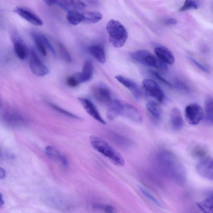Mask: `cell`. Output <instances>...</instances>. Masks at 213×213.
<instances>
[{"label":"cell","instance_id":"cell-1","mask_svg":"<svg viewBox=\"0 0 213 213\" xmlns=\"http://www.w3.org/2000/svg\"><path fill=\"white\" fill-rule=\"evenodd\" d=\"M156 160L159 168L166 175L176 180L184 179V168L173 154L168 151H160L156 155Z\"/></svg>","mask_w":213,"mask_h":213},{"label":"cell","instance_id":"cell-2","mask_svg":"<svg viewBox=\"0 0 213 213\" xmlns=\"http://www.w3.org/2000/svg\"><path fill=\"white\" fill-rule=\"evenodd\" d=\"M90 143L95 150L103 154L117 166H123L125 161L122 155L106 141L97 136H91Z\"/></svg>","mask_w":213,"mask_h":213},{"label":"cell","instance_id":"cell-3","mask_svg":"<svg viewBox=\"0 0 213 213\" xmlns=\"http://www.w3.org/2000/svg\"><path fill=\"white\" fill-rule=\"evenodd\" d=\"M106 30L109 41L116 48L123 47L128 38V32L120 22L112 19L107 24Z\"/></svg>","mask_w":213,"mask_h":213},{"label":"cell","instance_id":"cell-4","mask_svg":"<svg viewBox=\"0 0 213 213\" xmlns=\"http://www.w3.org/2000/svg\"><path fill=\"white\" fill-rule=\"evenodd\" d=\"M130 57L133 61L145 66H152L159 69H167V65L156 59L150 52L145 50H139L131 52Z\"/></svg>","mask_w":213,"mask_h":213},{"label":"cell","instance_id":"cell-5","mask_svg":"<svg viewBox=\"0 0 213 213\" xmlns=\"http://www.w3.org/2000/svg\"><path fill=\"white\" fill-rule=\"evenodd\" d=\"M93 95L95 99L102 104L107 105L115 99L110 89L103 84H99L92 88Z\"/></svg>","mask_w":213,"mask_h":213},{"label":"cell","instance_id":"cell-6","mask_svg":"<svg viewBox=\"0 0 213 213\" xmlns=\"http://www.w3.org/2000/svg\"><path fill=\"white\" fill-rule=\"evenodd\" d=\"M142 85L149 96L154 99L158 103H163L165 96L163 91L155 81L150 79H145L142 82Z\"/></svg>","mask_w":213,"mask_h":213},{"label":"cell","instance_id":"cell-7","mask_svg":"<svg viewBox=\"0 0 213 213\" xmlns=\"http://www.w3.org/2000/svg\"><path fill=\"white\" fill-rule=\"evenodd\" d=\"M185 116L188 123L192 126H196L203 119V110L198 104H190L186 107Z\"/></svg>","mask_w":213,"mask_h":213},{"label":"cell","instance_id":"cell-8","mask_svg":"<svg viewBox=\"0 0 213 213\" xmlns=\"http://www.w3.org/2000/svg\"><path fill=\"white\" fill-rule=\"evenodd\" d=\"M29 65L31 71L37 76H44L49 73V69L40 60L34 50L31 52Z\"/></svg>","mask_w":213,"mask_h":213},{"label":"cell","instance_id":"cell-9","mask_svg":"<svg viewBox=\"0 0 213 213\" xmlns=\"http://www.w3.org/2000/svg\"><path fill=\"white\" fill-rule=\"evenodd\" d=\"M11 38L15 54L19 59L24 60L27 57L29 52L27 46L16 31L12 32Z\"/></svg>","mask_w":213,"mask_h":213},{"label":"cell","instance_id":"cell-10","mask_svg":"<svg viewBox=\"0 0 213 213\" xmlns=\"http://www.w3.org/2000/svg\"><path fill=\"white\" fill-rule=\"evenodd\" d=\"M196 169L199 174L202 177L209 180H213L212 158L210 157L203 158L197 164Z\"/></svg>","mask_w":213,"mask_h":213},{"label":"cell","instance_id":"cell-11","mask_svg":"<svg viewBox=\"0 0 213 213\" xmlns=\"http://www.w3.org/2000/svg\"><path fill=\"white\" fill-rule=\"evenodd\" d=\"M120 116H123L138 124L142 123V115L138 109L132 105L127 104L123 103Z\"/></svg>","mask_w":213,"mask_h":213},{"label":"cell","instance_id":"cell-12","mask_svg":"<svg viewBox=\"0 0 213 213\" xmlns=\"http://www.w3.org/2000/svg\"><path fill=\"white\" fill-rule=\"evenodd\" d=\"M115 77L121 84L130 91L135 100H140L142 96L141 91L139 86L135 81L121 75H117Z\"/></svg>","mask_w":213,"mask_h":213},{"label":"cell","instance_id":"cell-13","mask_svg":"<svg viewBox=\"0 0 213 213\" xmlns=\"http://www.w3.org/2000/svg\"><path fill=\"white\" fill-rule=\"evenodd\" d=\"M79 100L86 112L90 115L101 124L105 125V121L103 119L96 107L90 100L83 98H80Z\"/></svg>","mask_w":213,"mask_h":213},{"label":"cell","instance_id":"cell-14","mask_svg":"<svg viewBox=\"0 0 213 213\" xmlns=\"http://www.w3.org/2000/svg\"><path fill=\"white\" fill-rule=\"evenodd\" d=\"M15 12L19 16L27 22L36 26H41L43 24V21L38 16L33 12L24 8L18 7Z\"/></svg>","mask_w":213,"mask_h":213},{"label":"cell","instance_id":"cell-15","mask_svg":"<svg viewBox=\"0 0 213 213\" xmlns=\"http://www.w3.org/2000/svg\"><path fill=\"white\" fill-rule=\"evenodd\" d=\"M45 153L49 158L60 162L62 166L67 167L68 166L69 161L67 157L62 154L55 147L47 146L45 149Z\"/></svg>","mask_w":213,"mask_h":213},{"label":"cell","instance_id":"cell-16","mask_svg":"<svg viewBox=\"0 0 213 213\" xmlns=\"http://www.w3.org/2000/svg\"><path fill=\"white\" fill-rule=\"evenodd\" d=\"M154 52L159 60L166 64L172 65L175 62L173 53L167 47L157 46L154 49Z\"/></svg>","mask_w":213,"mask_h":213},{"label":"cell","instance_id":"cell-17","mask_svg":"<svg viewBox=\"0 0 213 213\" xmlns=\"http://www.w3.org/2000/svg\"><path fill=\"white\" fill-rule=\"evenodd\" d=\"M55 5L67 11L83 10L86 7L85 4L80 1H57Z\"/></svg>","mask_w":213,"mask_h":213},{"label":"cell","instance_id":"cell-18","mask_svg":"<svg viewBox=\"0 0 213 213\" xmlns=\"http://www.w3.org/2000/svg\"><path fill=\"white\" fill-rule=\"evenodd\" d=\"M170 123L174 130H179L184 126V120L180 110L177 108H174L170 113Z\"/></svg>","mask_w":213,"mask_h":213},{"label":"cell","instance_id":"cell-19","mask_svg":"<svg viewBox=\"0 0 213 213\" xmlns=\"http://www.w3.org/2000/svg\"><path fill=\"white\" fill-rule=\"evenodd\" d=\"M212 98L208 97L205 101L204 112L203 119L205 123L209 126H212L213 123V107Z\"/></svg>","mask_w":213,"mask_h":213},{"label":"cell","instance_id":"cell-20","mask_svg":"<svg viewBox=\"0 0 213 213\" xmlns=\"http://www.w3.org/2000/svg\"><path fill=\"white\" fill-rule=\"evenodd\" d=\"M89 51L93 57L101 63H104L105 62L106 57L105 50L101 45H91L89 47Z\"/></svg>","mask_w":213,"mask_h":213},{"label":"cell","instance_id":"cell-21","mask_svg":"<svg viewBox=\"0 0 213 213\" xmlns=\"http://www.w3.org/2000/svg\"><path fill=\"white\" fill-rule=\"evenodd\" d=\"M94 72V67L90 60H86L84 64L82 72H80L82 82H87L92 78Z\"/></svg>","mask_w":213,"mask_h":213},{"label":"cell","instance_id":"cell-22","mask_svg":"<svg viewBox=\"0 0 213 213\" xmlns=\"http://www.w3.org/2000/svg\"><path fill=\"white\" fill-rule=\"evenodd\" d=\"M4 120L7 124L12 126H19L24 123V119L22 116L16 113H8L4 116Z\"/></svg>","mask_w":213,"mask_h":213},{"label":"cell","instance_id":"cell-23","mask_svg":"<svg viewBox=\"0 0 213 213\" xmlns=\"http://www.w3.org/2000/svg\"><path fill=\"white\" fill-rule=\"evenodd\" d=\"M82 23L85 24H95L103 19V15L98 11H89L82 14Z\"/></svg>","mask_w":213,"mask_h":213},{"label":"cell","instance_id":"cell-24","mask_svg":"<svg viewBox=\"0 0 213 213\" xmlns=\"http://www.w3.org/2000/svg\"><path fill=\"white\" fill-rule=\"evenodd\" d=\"M146 108L149 114L154 119H159L162 115V111L159 103L155 101H149L146 104Z\"/></svg>","mask_w":213,"mask_h":213},{"label":"cell","instance_id":"cell-25","mask_svg":"<svg viewBox=\"0 0 213 213\" xmlns=\"http://www.w3.org/2000/svg\"><path fill=\"white\" fill-rule=\"evenodd\" d=\"M197 204L203 213H213L212 193L208 196L205 199L197 203Z\"/></svg>","mask_w":213,"mask_h":213},{"label":"cell","instance_id":"cell-26","mask_svg":"<svg viewBox=\"0 0 213 213\" xmlns=\"http://www.w3.org/2000/svg\"><path fill=\"white\" fill-rule=\"evenodd\" d=\"M67 21L72 25L77 26L82 23L83 16L82 14L76 11H70L67 12L66 16Z\"/></svg>","mask_w":213,"mask_h":213},{"label":"cell","instance_id":"cell-27","mask_svg":"<svg viewBox=\"0 0 213 213\" xmlns=\"http://www.w3.org/2000/svg\"><path fill=\"white\" fill-rule=\"evenodd\" d=\"M32 36L36 47L41 54L43 56H46L47 54V50L42 38V35L34 33L32 34Z\"/></svg>","mask_w":213,"mask_h":213},{"label":"cell","instance_id":"cell-28","mask_svg":"<svg viewBox=\"0 0 213 213\" xmlns=\"http://www.w3.org/2000/svg\"><path fill=\"white\" fill-rule=\"evenodd\" d=\"M82 83L80 72L75 73L67 79V84L69 86L71 87H76Z\"/></svg>","mask_w":213,"mask_h":213},{"label":"cell","instance_id":"cell-29","mask_svg":"<svg viewBox=\"0 0 213 213\" xmlns=\"http://www.w3.org/2000/svg\"><path fill=\"white\" fill-rule=\"evenodd\" d=\"M49 105L52 109H54V110L58 112V113H60V114L64 115L67 116V117H69V118H71L77 119V120H79L81 119L78 116L70 112L66 111V110H65L64 109L56 105L53 104L52 103H49Z\"/></svg>","mask_w":213,"mask_h":213},{"label":"cell","instance_id":"cell-30","mask_svg":"<svg viewBox=\"0 0 213 213\" xmlns=\"http://www.w3.org/2000/svg\"><path fill=\"white\" fill-rule=\"evenodd\" d=\"M199 6L197 3L195 1H186L184 4L179 9L180 12L185 11L190 9L197 10L198 9Z\"/></svg>","mask_w":213,"mask_h":213},{"label":"cell","instance_id":"cell-31","mask_svg":"<svg viewBox=\"0 0 213 213\" xmlns=\"http://www.w3.org/2000/svg\"><path fill=\"white\" fill-rule=\"evenodd\" d=\"M58 47H59L60 54H61L62 57L63 59L67 62L69 63V62H71L72 61L71 56H70V54L69 53L67 50L65 46L63 44L59 43V45H58Z\"/></svg>","mask_w":213,"mask_h":213},{"label":"cell","instance_id":"cell-32","mask_svg":"<svg viewBox=\"0 0 213 213\" xmlns=\"http://www.w3.org/2000/svg\"><path fill=\"white\" fill-rule=\"evenodd\" d=\"M149 73H150V74H151L154 78L158 80L161 82L162 83L165 84L166 85L169 86H172V85H171L170 82H169L168 81L166 80V79H165L163 78V77H162L160 75L157 73V72L154 71H149Z\"/></svg>","mask_w":213,"mask_h":213},{"label":"cell","instance_id":"cell-33","mask_svg":"<svg viewBox=\"0 0 213 213\" xmlns=\"http://www.w3.org/2000/svg\"><path fill=\"white\" fill-rule=\"evenodd\" d=\"M42 38H43V41H44V43H45L46 48H47L48 50H50L53 56H56V52H55L53 46H52L51 43H50V41L48 40L47 37L44 36V35H42Z\"/></svg>","mask_w":213,"mask_h":213},{"label":"cell","instance_id":"cell-34","mask_svg":"<svg viewBox=\"0 0 213 213\" xmlns=\"http://www.w3.org/2000/svg\"><path fill=\"white\" fill-rule=\"evenodd\" d=\"M140 191H141L142 193L144 195L147 197L148 198L151 200L152 202H154V203L158 205H160V204H159V202H158V201L157 200V199H156V198H155L154 196H153L151 194L149 191H147L145 189L142 188H141L140 189Z\"/></svg>","mask_w":213,"mask_h":213},{"label":"cell","instance_id":"cell-35","mask_svg":"<svg viewBox=\"0 0 213 213\" xmlns=\"http://www.w3.org/2000/svg\"><path fill=\"white\" fill-rule=\"evenodd\" d=\"M189 59H190V60L193 63H194V64L199 69L201 70L202 71L205 72H209V70L206 67L203 65H202L199 63L196 60L194 59V58H191V57L189 58Z\"/></svg>","mask_w":213,"mask_h":213},{"label":"cell","instance_id":"cell-36","mask_svg":"<svg viewBox=\"0 0 213 213\" xmlns=\"http://www.w3.org/2000/svg\"><path fill=\"white\" fill-rule=\"evenodd\" d=\"M177 21L174 18H167L163 20V24L167 26H171V25H174L177 24Z\"/></svg>","mask_w":213,"mask_h":213},{"label":"cell","instance_id":"cell-37","mask_svg":"<svg viewBox=\"0 0 213 213\" xmlns=\"http://www.w3.org/2000/svg\"><path fill=\"white\" fill-rule=\"evenodd\" d=\"M104 209L105 213H116L115 209L112 206L107 205L105 206Z\"/></svg>","mask_w":213,"mask_h":213},{"label":"cell","instance_id":"cell-38","mask_svg":"<svg viewBox=\"0 0 213 213\" xmlns=\"http://www.w3.org/2000/svg\"><path fill=\"white\" fill-rule=\"evenodd\" d=\"M56 2H57V1H55V0H50V1L46 0V1H44V2L45 3V4L49 6H52L56 4Z\"/></svg>","mask_w":213,"mask_h":213},{"label":"cell","instance_id":"cell-39","mask_svg":"<svg viewBox=\"0 0 213 213\" xmlns=\"http://www.w3.org/2000/svg\"><path fill=\"white\" fill-rule=\"evenodd\" d=\"M6 175V171L4 169L0 167V179L4 178Z\"/></svg>","mask_w":213,"mask_h":213},{"label":"cell","instance_id":"cell-40","mask_svg":"<svg viewBox=\"0 0 213 213\" xmlns=\"http://www.w3.org/2000/svg\"><path fill=\"white\" fill-rule=\"evenodd\" d=\"M87 2L90 3V5H93V6H97V5H98L99 1H87Z\"/></svg>","mask_w":213,"mask_h":213},{"label":"cell","instance_id":"cell-41","mask_svg":"<svg viewBox=\"0 0 213 213\" xmlns=\"http://www.w3.org/2000/svg\"><path fill=\"white\" fill-rule=\"evenodd\" d=\"M4 204V202L3 200L2 194L0 193V207H3Z\"/></svg>","mask_w":213,"mask_h":213}]
</instances>
